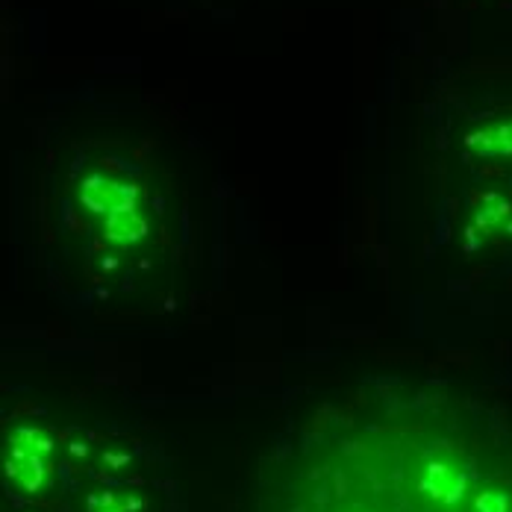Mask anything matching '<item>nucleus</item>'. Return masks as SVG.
I'll return each instance as SVG.
<instances>
[{
	"mask_svg": "<svg viewBox=\"0 0 512 512\" xmlns=\"http://www.w3.org/2000/svg\"><path fill=\"white\" fill-rule=\"evenodd\" d=\"M45 259L71 295L95 304H154L177 280L189 209L139 171L106 159L39 209Z\"/></svg>",
	"mask_w": 512,
	"mask_h": 512,
	"instance_id": "1",
	"label": "nucleus"
}]
</instances>
